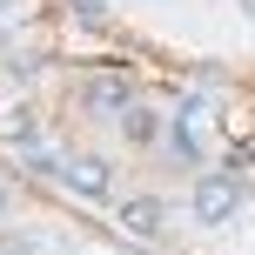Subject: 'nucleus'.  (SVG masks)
Masks as SVG:
<instances>
[{"mask_svg":"<svg viewBox=\"0 0 255 255\" xmlns=\"http://www.w3.org/2000/svg\"><path fill=\"white\" fill-rule=\"evenodd\" d=\"M161 222H168V208L154 202V195H134V202L121 208V229L128 235H161Z\"/></svg>","mask_w":255,"mask_h":255,"instance_id":"obj_2","label":"nucleus"},{"mask_svg":"<svg viewBox=\"0 0 255 255\" xmlns=\"http://www.w3.org/2000/svg\"><path fill=\"white\" fill-rule=\"evenodd\" d=\"M67 7H74V20H88V27L108 20V0H67Z\"/></svg>","mask_w":255,"mask_h":255,"instance_id":"obj_6","label":"nucleus"},{"mask_svg":"<svg viewBox=\"0 0 255 255\" xmlns=\"http://www.w3.org/2000/svg\"><path fill=\"white\" fill-rule=\"evenodd\" d=\"M0 7H7V0H0Z\"/></svg>","mask_w":255,"mask_h":255,"instance_id":"obj_9","label":"nucleus"},{"mask_svg":"<svg viewBox=\"0 0 255 255\" xmlns=\"http://www.w3.org/2000/svg\"><path fill=\"white\" fill-rule=\"evenodd\" d=\"M7 202H13V188H7V181H0V208H7Z\"/></svg>","mask_w":255,"mask_h":255,"instance_id":"obj_7","label":"nucleus"},{"mask_svg":"<svg viewBox=\"0 0 255 255\" xmlns=\"http://www.w3.org/2000/svg\"><path fill=\"white\" fill-rule=\"evenodd\" d=\"M154 128H161V121H154L148 108H128V115H121V134L128 141H154Z\"/></svg>","mask_w":255,"mask_h":255,"instance_id":"obj_5","label":"nucleus"},{"mask_svg":"<svg viewBox=\"0 0 255 255\" xmlns=\"http://www.w3.org/2000/svg\"><path fill=\"white\" fill-rule=\"evenodd\" d=\"M235 208H242V188H235L229 175H202V181H195V222L215 229V222H229Z\"/></svg>","mask_w":255,"mask_h":255,"instance_id":"obj_1","label":"nucleus"},{"mask_svg":"<svg viewBox=\"0 0 255 255\" xmlns=\"http://www.w3.org/2000/svg\"><path fill=\"white\" fill-rule=\"evenodd\" d=\"M67 188L74 195H108V161H67Z\"/></svg>","mask_w":255,"mask_h":255,"instance_id":"obj_4","label":"nucleus"},{"mask_svg":"<svg viewBox=\"0 0 255 255\" xmlns=\"http://www.w3.org/2000/svg\"><path fill=\"white\" fill-rule=\"evenodd\" d=\"M242 7H249V13H255V0H242Z\"/></svg>","mask_w":255,"mask_h":255,"instance_id":"obj_8","label":"nucleus"},{"mask_svg":"<svg viewBox=\"0 0 255 255\" xmlns=\"http://www.w3.org/2000/svg\"><path fill=\"white\" fill-rule=\"evenodd\" d=\"M128 94H134V88H128L121 74H94V81H88V108H101V115H115V108L128 115V108H134Z\"/></svg>","mask_w":255,"mask_h":255,"instance_id":"obj_3","label":"nucleus"}]
</instances>
